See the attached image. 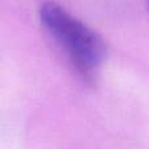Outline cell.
<instances>
[{"label": "cell", "instance_id": "cell-1", "mask_svg": "<svg viewBox=\"0 0 149 149\" xmlns=\"http://www.w3.org/2000/svg\"><path fill=\"white\" fill-rule=\"evenodd\" d=\"M39 20L77 73L92 81L106 59L107 49L102 37L55 1L41 5Z\"/></svg>", "mask_w": 149, "mask_h": 149}, {"label": "cell", "instance_id": "cell-2", "mask_svg": "<svg viewBox=\"0 0 149 149\" xmlns=\"http://www.w3.org/2000/svg\"><path fill=\"white\" fill-rule=\"evenodd\" d=\"M147 8H148V12H149V0H147Z\"/></svg>", "mask_w": 149, "mask_h": 149}]
</instances>
